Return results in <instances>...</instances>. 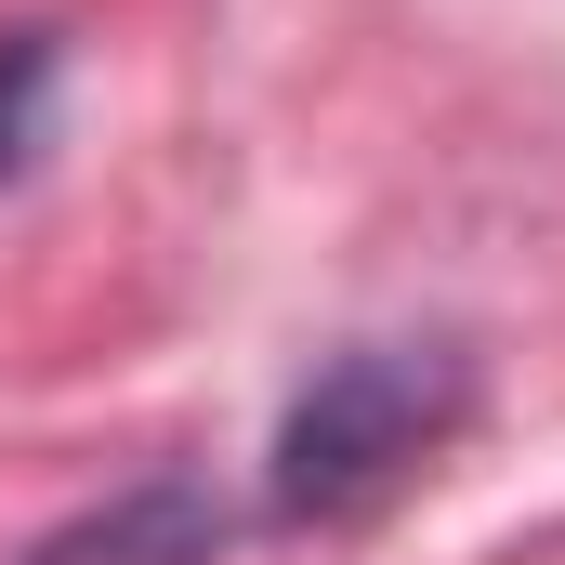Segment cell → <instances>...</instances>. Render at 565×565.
I'll return each instance as SVG.
<instances>
[{
    "label": "cell",
    "mask_w": 565,
    "mask_h": 565,
    "mask_svg": "<svg viewBox=\"0 0 565 565\" xmlns=\"http://www.w3.org/2000/svg\"><path fill=\"white\" fill-rule=\"evenodd\" d=\"M224 526H237V513L211 500V473H145L119 500H93L79 526L26 540V565H211Z\"/></svg>",
    "instance_id": "cell-2"
},
{
    "label": "cell",
    "mask_w": 565,
    "mask_h": 565,
    "mask_svg": "<svg viewBox=\"0 0 565 565\" xmlns=\"http://www.w3.org/2000/svg\"><path fill=\"white\" fill-rule=\"evenodd\" d=\"M473 422V355L460 342H342L277 422L264 500L277 526H355L369 500H395L447 434Z\"/></svg>",
    "instance_id": "cell-1"
},
{
    "label": "cell",
    "mask_w": 565,
    "mask_h": 565,
    "mask_svg": "<svg viewBox=\"0 0 565 565\" xmlns=\"http://www.w3.org/2000/svg\"><path fill=\"white\" fill-rule=\"evenodd\" d=\"M53 79H66V53H53V26H0V184L40 158L53 132Z\"/></svg>",
    "instance_id": "cell-3"
}]
</instances>
